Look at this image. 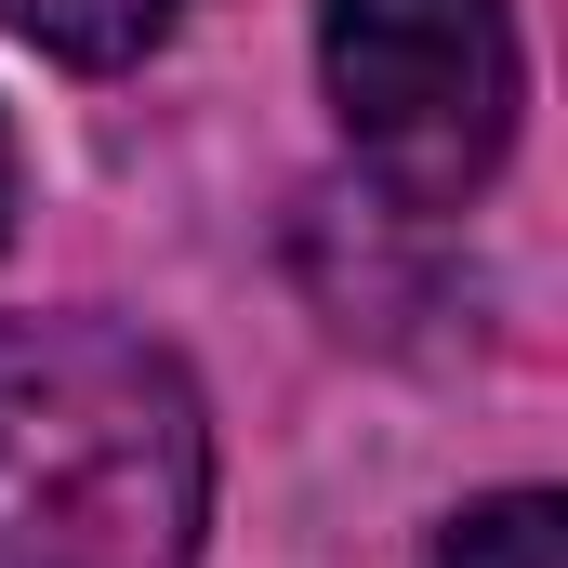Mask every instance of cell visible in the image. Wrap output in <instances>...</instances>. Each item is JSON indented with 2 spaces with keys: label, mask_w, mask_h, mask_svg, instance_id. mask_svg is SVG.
<instances>
[{
  "label": "cell",
  "mask_w": 568,
  "mask_h": 568,
  "mask_svg": "<svg viewBox=\"0 0 568 568\" xmlns=\"http://www.w3.org/2000/svg\"><path fill=\"white\" fill-rule=\"evenodd\" d=\"M199 516L212 424L159 344L106 317L0 331V568H185Z\"/></svg>",
  "instance_id": "1"
},
{
  "label": "cell",
  "mask_w": 568,
  "mask_h": 568,
  "mask_svg": "<svg viewBox=\"0 0 568 568\" xmlns=\"http://www.w3.org/2000/svg\"><path fill=\"white\" fill-rule=\"evenodd\" d=\"M172 13L185 0H0V27L67 53V67H133L145 40H172Z\"/></svg>",
  "instance_id": "3"
},
{
  "label": "cell",
  "mask_w": 568,
  "mask_h": 568,
  "mask_svg": "<svg viewBox=\"0 0 568 568\" xmlns=\"http://www.w3.org/2000/svg\"><path fill=\"white\" fill-rule=\"evenodd\" d=\"M0 239H13V133H0Z\"/></svg>",
  "instance_id": "5"
},
{
  "label": "cell",
  "mask_w": 568,
  "mask_h": 568,
  "mask_svg": "<svg viewBox=\"0 0 568 568\" xmlns=\"http://www.w3.org/2000/svg\"><path fill=\"white\" fill-rule=\"evenodd\" d=\"M436 568H556V503H542V489H503V503L449 516Z\"/></svg>",
  "instance_id": "4"
},
{
  "label": "cell",
  "mask_w": 568,
  "mask_h": 568,
  "mask_svg": "<svg viewBox=\"0 0 568 568\" xmlns=\"http://www.w3.org/2000/svg\"><path fill=\"white\" fill-rule=\"evenodd\" d=\"M317 67H331L357 159L410 212H463L516 145V13L503 0H331Z\"/></svg>",
  "instance_id": "2"
}]
</instances>
